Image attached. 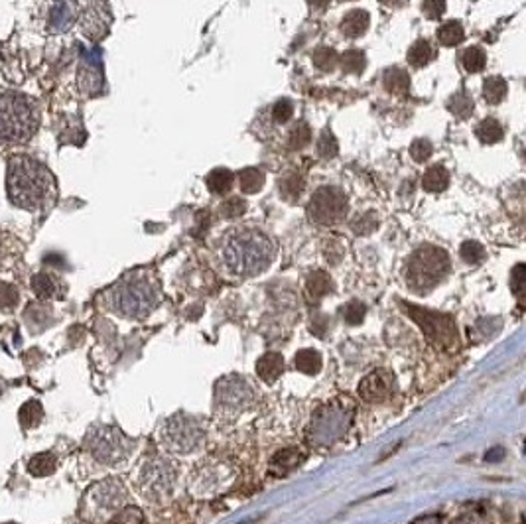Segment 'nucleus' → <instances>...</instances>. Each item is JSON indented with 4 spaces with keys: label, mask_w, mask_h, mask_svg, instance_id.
Instances as JSON below:
<instances>
[{
    "label": "nucleus",
    "mask_w": 526,
    "mask_h": 524,
    "mask_svg": "<svg viewBox=\"0 0 526 524\" xmlns=\"http://www.w3.org/2000/svg\"><path fill=\"white\" fill-rule=\"evenodd\" d=\"M8 195L14 205L26 211H40L56 199V180L42 162L30 156H16L8 162Z\"/></svg>",
    "instance_id": "f257e3e1"
},
{
    "label": "nucleus",
    "mask_w": 526,
    "mask_h": 524,
    "mask_svg": "<svg viewBox=\"0 0 526 524\" xmlns=\"http://www.w3.org/2000/svg\"><path fill=\"white\" fill-rule=\"evenodd\" d=\"M276 247L257 231H240L231 235L223 247V260L231 272L240 276L259 274L274 260Z\"/></svg>",
    "instance_id": "f03ea898"
},
{
    "label": "nucleus",
    "mask_w": 526,
    "mask_h": 524,
    "mask_svg": "<svg viewBox=\"0 0 526 524\" xmlns=\"http://www.w3.org/2000/svg\"><path fill=\"white\" fill-rule=\"evenodd\" d=\"M37 129V110L20 93H0V140L24 142Z\"/></svg>",
    "instance_id": "7ed1b4c3"
},
{
    "label": "nucleus",
    "mask_w": 526,
    "mask_h": 524,
    "mask_svg": "<svg viewBox=\"0 0 526 524\" xmlns=\"http://www.w3.org/2000/svg\"><path fill=\"white\" fill-rule=\"evenodd\" d=\"M448 272H450L448 252L440 247L424 245V247L418 248L408 260L407 282L414 292L424 294L440 284L448 276Z\"/></svg>",
    "instance_id": "20e7f679"
},
{
    "label": "nucleus",
    "mask_w": 526,
    "mask_h": 524,
    "mask_svg": "<svg viewBox=\"0 0 526 524\" xmlns=\"http://www.w3.org/2000/svg\"><path fill=\"white\" fill-rule=\"evenodd\" d=\"M111 305L115 312L127 318H144L156 305V290L142 276L122 280L111 292Z\"/></svg>",
    "instance_id": "39448f33"
},
{
    "label": "nucleus",
    "mask_w": 526,
    "mask_h": 524,
    "mask_svg": "<svg viewBox=\"0 0 526 524\" xmlns=\"http://www.w3.org/2000/svg\"><path fill=\"white\" fill-rule=\"evenodd\" d=\"M85 446L95 460L107 465L120 463L132 451V441L122 436L117 428H95L87 436Z\"/></svg>",
    "instance_id": "423d86ee"
},
{
    "label": "nucleus",
    "mask_w": 526,
    "mask_h": 524,
    "mask_svg": "<svg viewBox=\"0 0 526 524\" xmlns=\"http://www.w3.org/2000/svg\"><path fill=\"white\" fill-rule=\"evenodd\" d=\"M407 312L422 327L428 341L438 349H450L457 339V330H455V323H453L450 315L440 312H430V310L418 308V305L416 308L414 305H407Z\"/></svg>",
    "instance_id": "0eeeda50"
},
{
    "label": "nucleus",
    "mask_w": 526,
    "mask_h": 524,
    "mask_svg": "<svg viewBox=\"0 0 526 524\" xmlns=\"http://www.w3.org/2000/svg\"><path fill=\"white\" fill-rule=\"evenodd\" d=\"M347 215V197L339 187H322L312 195L308 205V217L317 225H333Z\"/></svg>",
    "instance_id": "6e6552de"
},
{
    "label": "nucleus",
    "mask_w": 526,
    "mask_h": 524,
    "mask_svg": "<svg viewBox=\"0 0 526 524\" xmlns=\"http://www.w3.org/2000/svg\"><path fill=\"white\" fill-rule=\"evenodd\" d=\"M204 438L205 433L199 428V424L187 416H174L172 420H168L166 430H164V440H166L168 448L180 453H187L199 448Z\"/></svg>",
    "instance_id": "1a4fd4ad"
},
{
    "label": "nucleus",
    "mask_w": 526,
    "mask_h": 524,
    "mask_svg": "<svg viewBox=\"0 0 526 524\" xmlns=\"http://www.w3.org/2000/svg\"><path fill=\"white\" fill-rule=\"evenodd\" d=\"M349 412H343L339 406L329 404L315 414L312 424V436L317 443L329 446L337 440L349 426Z\"/></svg>",
    "instance_id": "9d476101"
},
{
    "label": "nucleus",
    "mask_w": 526,
    "mask_h": 524,
    "mask_svg": "<svg viewBox=\"0 0 526 524\" xmlns=\"http://www.w3.org/2000/svg\"><path fill=\"white\" fill-rule=\"evenodd\" d=\"M174 465L168 460H152L140 471V489L146 496L170 495L174 487Z\"/></svg>",
    "instance_id": "9b49d317"
},
{
    "label": "nucleus",
    "mask_w": 526,
    "mask_h": 524,
    "mask_svg": "<svg viewBox=\"0 0 526 524\" xmlns=\"http://www.w3.org/2000/svg\"><path fill=\"white\" fill-rule=\"evenodd\" d=\"M252 388L245 378L229 377L221 380L215 390V402L223 412H240L252 404Z\"/></svg>",
    "instance_id": "f8f14e48"
},
{
    "label": "nucleus",
    "mask_w": 526,
    "mask_h": 524,
    "mask_svg": "<svg viewBox=\"0 0 526 524\" xmlns=\"http://www.w3.org/2000/svg\"><path fill=\"white\" fill-rule=\"evenodd\" d=\"M359 395L365 402H370V404L387 400L388 396L392 395V375L385 368L373 371L370 375L363 378V383L359 385Z\"/></svg>",
    "instance_id": "ddd939ff"
},
{
    "label": "nucleus",
    "mask_w": 526,
    "mask_h": 524,
    "mask_svg": "<svg viewBox=\"0 0 526 524\" xmlns=\"http://www.w3.org/2000/svg\"><path fill=\"white\" fill-rule=\"evenodd\" d=\"M89 496L97 511L112 513L124 501V487L120 485V481H105V483H99L97 487H93Z\"/></svg>",
    "instance_id": "4468645a"
},
{
    "label": "nucleus",
    "mask_w": 526,
    "mask_h": 524,
    "mask_svg": "<svg viewBox=\"0 0 526 524\" xmlns=\"http://www.w3.org/2000/svg\"><path fill=\"white\" fill-rule=\"evenodd\" d=\"M109 22H111V16H109V8L107 4L103 6L101 2L93 4L91 8L87 10L83 18V32L91 40H99L107 34V28H109Z\"/></svg>",
    "instance_id": "2eb2a0df"
},
{
    "label": "nucleus",
    "mask_w": 526,
    "mask_h": 524,
    "mask_svg": "<svg viewBox=\"0 0 526 524\" xmlns=\"http://www.w3.org/2000/svg\"><path fill=\"white\" fill-rule=\"evenodd\" d=\"M332 290L333 280L327 272L315 270V272H312V274L308 276V280H305V298L314 303V305L322 300L323 296L329 294Z\"/></svg>",
    "instance_id": "dca6fc26"
},
{
    "label": "nucleus",
    "mask_w": 526,
    "mask_h": 524,
    "mask_svg": "<svg viewBox=\"0 0 526 524\" xmlns=\"http://www.w3.org/2000/svg\"><path fill=\"white\" fill-rule=\"evenodd\" d=\"M370 24V16L367 10H349L341 20V32L347 37H361Z\"/></svg>",
    "instance_id": "f3484780"
},
{
    "label": "nucleus",
    "mask_w": 526,
    "mask_h": 524,
    "mask_svg": "<svg viewBox=\"0 0 526 524\" xmlns=\"http://www.w3.org/2000/svg\"><path fill=\"white\" fill-rule=\"evenodd\" d=\"M282 373H284V359L280 353H267L257 363V375L264 383H274Z\"/></svg>",
    "instance_id": "a211bd4d"
},
{
    "label": "nucleus",
    "mask_w": 526,
    "mask_h": 524,
    "mask_svg": "<svg viewBox=\"0 0 526 524\" xmlns=\"http://www.w3.org/2000/svg\"><path fill=\"white\" fill-rule=\"evenodd\" d=\"M304 460V453L300 450H282L278 451L276 455L272 458V473L276 475V477H284L288 471H292L296 469L300 463Z\"/></svg>",
    "instance_id": "6ab92c4d"
},
{
    "label": "nucleus",
    "mask_w": 526,
    "mask_h": 524,
    "mask_svg": "<svg viewBox=\"0 0 526 524\" xmlns=\"http://www.w3.org/2000/svg\"><path fill=\"white\" fill-rule=\"evenodd\" d=\"M382 85L388 93L392 95H407L408 89H410V77L404 69H398V67H390L385 71L382 75Z\"/></svg>",
    "instance_id": "aec40b11"
},
{
    "label": "nucleus",
    "mask_w": 526,
    "mask_h": 524,
    "mask_svg": "<svg viewBox=\"0 0 526 524\" xmlns=\"http://www.w3.org/2000/svg\"><path fill=\"white\" fill-rule=\"evenodd\" d=\"M450 185V174L443 165H432L426 170L424 177H422V187L426 192L440 193Z\"/></svg>",
    "instance_id": "412c9836"
},
{
    "label": "nucleus",
    "mask_w": 526,
    "mask_h": 524,
    "mask_svg": "<svg viewBox=\"0 0 526 524\" xmlns=\"http://www.w3.org/2000/svg\"><path fill=\"white\" fill-rule=\"evenodd\" d=\"M233 182H235V175L229 170H225V168H217V170H213L211 174L205 177V184L209 187V192L217 193V195L231 192Z\"/></svg>",
    "instance_id": "4be33fe9"
},
{
    "label": "nucleus",
    "mask_w": 526,
    "mask_h": 524,
    "mask_svg": "<svg viewBox=\"0 0 526 524\" xmlns=\"http://www.w3.org/2000/svg\"><path fill=\"white\" fill-rule=\"evenodd\" d=\"M57 467V460L54 453H37L34 455L28 463V471L30 475H34V477H47V475H52Z\"/></svg>",
    "instance_id": "5701e85b"
},
{
    "label": "nucleus",
    "mask_w": 526,
    "mask_h": 524,
    "mask_svg": "<svg viewBox=\"0 0 526 524\" xmlns=\"http://www.w3.org/2000/svg\"><path fill=\"white\" fill-rule=\"evenodd\" d=\"M434 57L436 50L426 40H418V42H414V46L408 50V64L412 65V67H424Z\"/></svg>",
    "instance_id": "b1692460"
},
{
    "label": "nucleus",
    "mask_w": 526,
    "mask_h": 524,
    "mask_svg": "<svg viewBox=\"0 0 526 524\" xmlns=\"http://www.w3.org/2000/svg\"><path fill=\"white\" fill-rule=\"evenodd\" d=\"M305 180L302 174H286L280 180V193L286 202H298L304 192Z\"/></svg>",
    "instance_id": "393cba45"
},
{
    "label": "nucleus",
    "mask_w": 526,
    "mask_h": 524,
    "mask_svg": "<svg viewBox=\"0 0 526 524\" xmlns=\"http://www.w3.org/2000/svg\"><path fill=\"white\" fill-rule=\"evenodd\" d=\"M460 62H462L463 69L469 71V74H479L485 69L487 65V55L481 47H467L465 52L460 54Z\"/></svg>",
    "instance_id": "a878e982"
},
{
    "label": "nucleus",
    "mask_w": 526,
    "mask_h": 524,
    "mask_svg": "<svg viewBox=\"0 0 526 524\" xmlns=\"http://www.w3.org/2000/svg\"><path fill=\"white\" fill-rule=\"evenodd\" d=\"M322 355L315 349L300 351L294 359V365L305 375H317L322 371Z\"/></svg>",
    "instance_id": "bb28decb"
},
{
    "label": "nucleus",
    "mask_w": 526,
    "mask_h": 524,
    "mask_svg": "<svg viewBox=\"0 0 526 524\" xmlns=\"http://www.w3.org/2000/svg\"><path fill=\"white\" fill-rule=\"evenodd\" d=\"M42 418H44V408H42V404H40L37 400H28L26 404L20 408L18 420L20 426H22L24 430L36 428L37 424L42 422Z\"/></svg>",
    "instance_id": "cd10ccee"
},
{
    "label": "nucleus",
    "mask_w": 526,
    "mask_h": 524,
    "mask_svg": "<svg viewBox=\"0 0 526 524\" xmlns=\"http://www.w3.org/2000/svg\"><path fill=\"white\" fill-rule=\"evenodd\" d=\"M475 134H477V138H479L483 144H495V142L503 140L505 130H503V127H501V122L497 119H485L475 129Z\"/></svg>",
    "instance_id": "c85d7f7f"
},
{
    "label": "nucleus",
    "mask_w": 526,
    "mask_h": 524,
    "mask_svg": "<svg viewBox=\"0 0 526 524\" xmlns=\"http://www.w3.org/2000/svg\"><path fill=\"white\" fill-rule=\"evenodd\" d=\"M267 182L264 172L259 168H247L239 174V184L242 193H257L262 190V185Z\"/></svg>",
    "instance_id": "c756f323"
},
{
    "label": "nucleus",
    "mask_w": 526,
    "mask_h": 524,
    "mask_svg": "<svg viewBox=\"0 0 526 524\" xmlns=\"http://www.w3.org/2000/svg\"><path fill=\"white\" fill-rule=\"evenodd\" d=\"M507 81L503 77H489L485 85H483V97L489 105H498L507 97Z\"/></svg>",
    "instance_id": "7c9ffc66"
},
{
    "label": "nucleus",
    "mask_w": 526,
    "mask_h": 524,
    "mask_svg": "<svg viewBox=\"0 0 526 524\" xmlns=\"http://www.w3.org/2000/svg\"><path fill=\"white\" fill-rule=\"evenodd\" d=\"M463 37H465L463 26L460 22H455V20L445 22L438 30V40L442 42L443 46H457V44H462Z\"/></svg>",
    "instance_id": "2f4dec72"
},
{
    "label": "nucleus",
    "mask_w": 526,
    "mask_h": 524,
    "mask_svg": "<svg viewBox=\"0 0 526 524\" xmlns=\"http://www.w3.org/2000/svg\"><path fill=\"white\" fill-rule=\"evenodd\" d=\"M32 288H34V292H36L37 298H54L57 296V282L54 276L46 274V272H42V274H36L32 278Z\"/></svg>",
    "instance_id": "473e14b6"
},
{
    "label": "nucleus",
    "mask_w": 526,
    "mask_h": 524,
    "mask_svg": "<svg viewBox=\"0 0 526 524\" xmlns=\"http://www.w3.org/2000/svg\"><path fill=\"white\" fill-rule=\"evenodd\" d=\"M448 109L452 110L457 119H469L473 115V99L467 93H455L448 101Z\"/></svg>",
    "instance_id": "72a5a7b5"
},
{
    "label": "nucleus",
    "mask_w": 526,
    "mask_h": 524,
    "mask_svg": "<svg viewBox=\"0 0 526 524\" xmlns=\"http://www.w3.org/2000/svg\"><path fill=\"white\" fill-rule=\"evenodd\" d=\"M310 140H312V130H310V127L302 120V122L294 124V129L290 130L286 146L290 148V150H302V148L310 144Z\"/></svg>",
    "instance_id": "f704fd0d"
},
{
    "label": "nucleus",
    "mask_w": 526,
    "mask_h": 524,
    "mask_svg": "<svg viewBox=\"0 0 526 524\" xmlns=\"http://www.w3.org/2000/svg\"><path fill=\"white\" fill-rule=\"evenodd\" d=\"M341 64L345 74H355L359 75L365 69V54L359 50H347L345 54L337 59Z\"/></svg>",
    "instance_id": "c9c22d12"
},
{
    "label": "nucleus",
    "mask_w": 526,
    "mask_h": 524,
    "mask_svg": "<svg viewBox=\"0 0 526 524\" xmlns=\"http://www.w3.org/2000/svg\"><path fill=\"white\" fill-rule=\"evenodd\" d=\"M337 52L333 50V47H320V50H315L314 54V65L317 69H322L325 74H329L335 69V65H337Z\"/></svg>",
    "instance_id": "e433bc0d"
},
{
    "label": "nucleus",
    "mask_w": 526,
    "mask_h": 524,
    "mask_svg": "<svg viewBox=\"0 0 526 524\" xmlns=\"http://www.w3.org/2000/svg\"><path fill=\"white\" fill-rule=\"evenodd\" d=\"M460 255H462V258L467 264H477V262H481L485 258V248L477 240H467L460 248Z\"/></svg>",
    "instance_id": "4c0bfd02"
},
{
    "label": "nucleus",
    "mask_w": 526,
    "mask_h": 524,
    "mask_svg": "<svg viewBox=\"0 0 526 524\" xmlns=\"http://www.w3.org/2000/svg\"><path fill=\"white\" fill-rule=\"evenodd\" d=\"M377 227H379V219H377L375 213H361L359 217L351 223V229L355 231L357 235H369Z\"/></svg>",
    "instance_id": "58836bf2"
},
{
    "label": "nucleus",
    "mask_w": 526,
    "mask_h": 524,
    "mask_svg": "<svg viewBox=\"0 0 526 524\" xmlns=\"http://www.w3.org/2000/svg\"><path fill=\"white\" fill-rule=\"evenodd\" d=\"M317 154L325 160H332L335 154H337V140L333 138L332 130L325 129L320 136V142H317Z\"/></svg>",
    "instance_id": "ea45409f"
},
{
    "label": "nucleus",
    "mask_w": 526,
    "mask_h": 524,
    "mask_svg": "<svg viewBox=\"0 0 526 524\" xmlns=\"http://www.w3.org/2000/svg\"><path fill=\"white\" fill-rule=\"evenodd\" d=\"M432 142L430 140H426V138H418L412 142V146H410V154L414 158L416 162H426L428 158L432 156Z\"/></svg>",
    "instance_id": "a19ab883"
},
{
    "label": "nucleus",
    "mask_w": 526,
    "mask_h": 524,
    "mask_svg": "<svg viewBox=\"0 0 526 524\" xmlns=\"http://www.w3.org/2000/svg\"><path fill=\"white\" fill-rule=\"evenodd\" d=\"M365 313H367V308L361 302H349L343 308V315H345L347 323H355V325L365 320Z\"/></svg>",
    "instance_id": "79ce46f5"
},
{
    "label": "nucleus",
    "mask_w": 526,
    "mask_h": 524,
    "mask_svg": "<svg viewBox=\"0 0 526 524\" xmlns=\"http://www.w3.org/2000/svg\"><path fill=\"white\" fill-rule=\"evenodd\" d=\"M292 115H294V105L288 101V99H280V101L274 105V109H272V117L276 122L280 124H284L288 120L292 119Z\"/></svg>",
    "instance_id": "37998d69"
},
{
    "label": "nucleus",
    "mask_w": 526,
    "mask_h": 524,
    "mask_svg": "<svg viewBox=\"0 0 526 524\" xmlns=\"http://www.w3.org/2000/svg\"><path fill=\"white\" fill-rule=\"evenodd\" d=\"M245 211H247V203L242 202L240 197H231L229 202H225L221 205V213L225 217H229V219L240 217Z\"/></svg>",
    "instance_id": "c03bdc74"
},
{
    "label": "nucleus",
    "mask_w": 526,
    "mask_h": 524,
    "mask_svg": "<svg viewBox=\"0 0 526 524\" xmlns=\"http://www.w3.org/2000/svg\"><path fill=\"white\" fill-rule=\"evenodd\" d=\"M112 524H142V513H140L136 506L122 508L119 515L115 516Z\"/></svg>",
    "instance_id": "a18cd8bd"
},
{
    "label": "nucleus",
    "mask_w": 526,
    "mask_h": 524,
    "mask_svg": "<svg viewBox=\"0 0 526 524\" xmlns=\"http://www.w3.org/2000/svg\"><path fill=\"white\" fill-rule=\"evenodd\" d=\"M510 288L513 292L522 298V290H525V264H517L513 274H510Z\"/></svg>",
    "instance_id": "49530a36"
},
{
    "label": "nucleus",
    "mask_w": 526,
    "mask_h": 524,
    "mask_svg": "<svg viewBox=\"0 0 526 524\" xmlns=\"http://www.w3.org/2000/svg\"><path fill=\"white\" fill-rule=\"evenodd\" d=\"M422 10H424V14L428 18H440L443 12H445V0H424Z\"/></svg>",
    "instance_id": "de8ad7c7"
},
{
    "label": "nucleus",
    "mask_w": 526,
    "mask_h": 524,
    "mask_svg": "<svg viewBox=\"0 0 526 524\" xmlns=\"http://www.w3.org/2000/svg\"><path fill=\"white\" fill-rule=\"evenodd\" d=\"M16 302H18V292L10 286H0V305L10 310Z\"/></svg>",
    "instance_id": "09e8293b"
},
{
    "label": "nucleus",
    "mask_w": 526,
    "mask_h": 524,
    "mask_svg": "<svg viewBox=\"0 0 526 524\" xmlns=\"http://www.w3.org/2000/svg\"><path fill=\"white\" fill-rule=\"evenodd\" d=\"M505 458V450L503 448H497V450H491L487 455H485V461H501Z\"/></svg>",
    "instance_id": "8fccbe9b"
},
{
    "label": "nucleus",
    "mask_w": 526,
    "mask_h": 524,
    "mask_svg": "<svg viewBox=\"0 0 526 524\" xmlns=\"http://www.w3.org/2000/svg\"><path fill=\"white\" fill-rule=\"evenodd\" d=\"M412 524H442V520H440V516H422Z\"/></svg>",
    "instance_id": "3c124183"
},
{
    "label": "nucleus",
    "mask_w": 526,
    "mask_h": 524,
    "mask_svg": "<svg viewBox=\"0 0 526 524\" xmlns=\"http://www.w3.org/2000/svg\"><path fill=\"white\" fill-rule=\"evenodd\" d=\"M453 524H483L479 518H475V516H462V518H457V520H453Z\"/></svg>",
    "instance_id": "603ef678"
},
{
    "label": "nucleus",
    "mask_w": 526,
    "mask_h": 524,
    "mask_svg": "<svg viewBox=\"0 0 526 524\" xmlns=\"http://www.w3.org/2000/svg\"><path fill=\"white\" fill-rule=\"evenodd\" d=\"M312 6H315V8H325L327 4H329V0H308Z\"/></svg>",
    "instance_id": "864d4df0"
},
{
    "label": "nucleus",
    "mask_w": 526,
    "mask_h": 524,
    "mask_svg": "<svg viewBox=\"0 0 526 524\" xmlns=\"http://www.w3.org/2000/svg\"><path fill=\"white\" fill-rule=\"evenodd\" d=\"M380 2H385V4H388V6H394V4H398L400 0H380Z\"/></svg>",
    "instance_id": "5fc2aeb1"
},
{
    "label": "nucleus",
    "mask_w": 526,
    "mask_h": 524,
    "mask_svg": "<svg viewBox=\"0 0 526 524\" xmlns=\"http://www.w3.org/2000/svg\"><path fill=\"white\" fill-rule=\"evenodd\" d=\"M6 524H14V523H6Z\"/></svg>",
    "instance_id": "6e6d98bb"
}]
</instances>
